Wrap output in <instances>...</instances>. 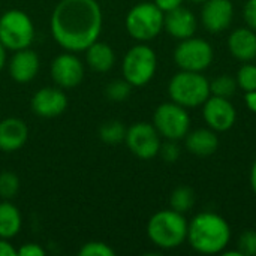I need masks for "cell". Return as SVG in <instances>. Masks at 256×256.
<instances>
[{
    "mask_svg": "<svg viewBox=\"0 0 256 256\" xmlns=\"http://www.w3.org/2000/svg\"><path fill=\"white\" fill-rule=\"evenodd\" d=\"M250 186H252V190L256 195V159L252 165V170H250Z\"/></svg>",
    "mask_w": 256,
    "mask_h": 256,
    "instance_id": "37",
    "label": "cell"
},
{
    "mask_svg": "<svg viewBox=\"0 0 256 256\" xmlns=\"http://www.w3.org/2000/svg\"><path fill=\"white\" fill-rule=\"evenodd\" d=\"M243 18L246 26L256 32V0H248L243 9Z\"/></svg>",
    "mask_w": 256,
    "mask_h": 256,
    "instance_id": "31",
    "label": "cell"
},
{
    "mask_svg": "<svg viewBox=\"0 0 256 256\" xmlns=\"http://www.w3.org/2000/svg\"><path fill=\"white\" fill-rule=\"evenodd\" d=\"M159 154L162 156V159L168 164H174L180 158V147L177 144V141H171V140H166L165 142H162L160 146V150H159Z\"/></svg>",
    "mask_w": 256,
    "mask_h": 256,
    "instance_id": "30",
    "label": "cell"
},
{
    "mask_svg": "<svg viewBox=\"0 0 256 256\" xmlns=\"http://www.w3.org/2000/svg\"><path fill=\"white\" fill-rule=\"evenodd\" d=\"M132 86L123 78V80H114L105 87V94L112 102H123L130 96Z\"/></svg>",
    "mask_w": 256,
    "mask_h": 256,
    "instance_id": "26",
    "label": "cell"
},
{
    "mask_svg": "<svg viewBox=\"0 0 256 256\" xmlns=\"http://www.w3.org/2000/svg\"><path fill=\"white\" fill-rule=\"evenodd\" d=\"M84 52H86V63L94 72H100V74L108 72L116 64L114 50L108 44L100 42L99 39L94 40L92 45H88L84 50Z\"/></svg>",
    "mask_w": 256,
    "mask_h": 256,
    "instance_id": "19",
    "label": "cell"
},
{
    "mask_svg": "<svg viewBox=\"0 0 256 256\" xmlns=\"http://www.w3.org/2000/svg\"><path fill=\"white\" fill-rule=\"evenodd\" d=\"M183 2H184V0H153V3H154L164 14H166V12H170V10H172V9H177V8H180V6H183Z\"/></svg>",
    "mask_w": 256,
    "mask_h": 256,
    "instance_id": "33",
    "label": "cell"
},
{
    "mask_svg": "<svg viewBox=\"0 0 256 256\" xmlns=\"http://www.w3.org/2000/svg\"><path fill=\"white\" fill-rule=\"evenodd\" d=\"M228 48L237 60L252 62L256 58V32L249 27L236 28L228 38Z\"/></svg>",
    "mask_w": 256,
    "mask_h": 256,
    "instance_id": "18",
    "label": "cell"
},
{
    "mask_svg": "<svg viewBox=\"0 0 256 256\" xmlns=\"http://www.w3.org/2000/svg\"><path fill=\"white\" fill-rule=\"evenodd\" d=\"M188 220L183 213L172 208L154 213L147 224V236L150 242L165 250L182 246L188 238Z\"/></svg>",
    "mask_w": 256,
    "mask_h": 256,
    "instance_id": "3",
    "label": "cell"
},
{
    "mask_svg": "<svg viewBox=\"0 0 256 256\" xmlns=\"http://www.w3.org/2000/svg\"><path fill=\"white\" fill-rule=\"evenodd\" d=\"M30 106L38 117L54 118L66 111L68 96L60 87H42L33 94Z\"/></svg>",
    "mask_w": 256,
    "mask_h": 256,
    "instance_id": "13",
    "label": "cell"
},
{
    "mask_svg": "<svg viewBox=\"0 0 256 256\" xmlns=\"http://www.w3.org/2000/svg\"><path fill=\"white\" fill-rule=\"evenodd\" d=\"M244 99H246V104H248L249 110H250V111H254V112H256V90L246 92Z\"/></svg>",
    "mask_w": 256,
    "mask_h": 256,
    "instance_id": "35",
    "label": "cell"
},
{
    "mask_svg": "<svg viewBox=\"0 0 256 256\" xmlns=\"http://www.w3.org/2000/svg\"><path fill=\"white\" fill-rule=\"evenodd\" d=\"M234 18L231 0H206L201 9V22L210 33L226 30Z\"/></svg>",
    "mask_w": 256,
    "mask_h": 256,
    "instance_id": "14",
    "label": "cell"
},
{
    "mask_svg": "<svg viewBox=\"0 0 256 256\" xmlns=\"http://www.w3.org/2000/svg\"><path fill=\"white\" fill-rule=\"evenodd\" d=\"M153 123L138 122L126 129L124 142L132 154L142 160H150L159 154L162 141Z\"/></svg>",
    "mask_w": 256,
    "mask_h": 256,
    "instance_id": "10",
    "label": "cell"
},
{
    "mask_svg": "<svg viewBox=\"0 0 256 256\" xmlns=\"http://www.w3.org/2000/svg\"><path fill=\"white\" fill-rule=\"evenodd\" d=\"M168 94L172 102L184 108H196L210 98V81L201 72L180 70L171 78Z\"/></svg>",
    "mask_w": 256,
    "mask_h": 256,
    "instance_id": "4",
    "label": "cell"
},
{
    "mask_svg": "<svg viewBox=\"0 0 256 256\" xmlns=\"http://www.w3.org/2000/svg\"><path fill=\"white\" fill-rule=\"evenodd\" d=\"M165 14L153 2H141L129 9L124 27L130 38L138 42L154 39L164 30Z\"/></svg>",
    "mask_w": 256,
    "mask_h": 256,
    "instance_id": "5",
    "label": "cell"
},
{
    "mask_svg": "<svg viewBox=\"0 0 256 256\" xmlns=\"http://www.w3.org/2000/svg\"><path fill=\"white\" fill-rule=\"evenodd\" d=\"M39 68H40L39 56L30 48L14 51L12 57L8 62L9 75L12 76L14 81L20 84L33 81L39 72Z\"/></svg>",
    "mask_w": 256,
    "mask_h": 256,
    "instance_id": "15",
    "label": "cell"
},
{
    "mask_svg": "<svg viewBox=\"0 0 256 256\" xmlns=\"http://www.w3.org/2000/svg\"><path fill=\"white\" fill-rule=\"evenodd\" d=\"M189 2H194V3H204L206 0H189Z\"/></svg>",
    "mask_w": 256,
    "mask_h": 256,
    "instance_id": "38",
    "label": "cell"
},
{
    "mask_svg": "<svg viewBox=\"0 0 256 256\" xmlns=\"http://www.w3.org/2000/svg\"><path fill=\"white\" fill-rule=\"evenodd\" d=\"M190 248L204 255L222 254L231 240L228 222L218 213H198L188 224V238Z\"/></svg>",
    "mask_w": 256,
    "mask_h": 256,
    "instance_id": "2",
    "label": "cell"
},
{
    "mask_svg": "<svg viewBox=\"0 0 256 256\" xmlns=\"http://www.w3.org/2000/svg\"><path fill=\"white\" fill-rule=\"evenodd\" d=\"M213 46L201 38L183 39L174 50V62L182 70L202 72L213 62Z\"/></svg>",
    "mask_w": 256,
    "mask_h": 256,
    "instance_id": "9",
    "label": "cell"
},
{
    "mask_svg": "<svg viewBox=\"0 0 256 256\" xmlns=\"http://www.w3.org/2000/svg\"><path fill=\"white\" fill-rule=\"evenodd\" d=\"M237 80L231 75H219L210 81V92L213 96H220L230 99L237 90Z\"/></svg>",
    "mask_w": 256,
    "mask_h": 256,
    "instance_id": "24",
    "label": "cell"
},
{
    "mask_svg": "<svg viewBox=\"0 0 256 256\" xmlns=\"http://www.w3.org/2000/svg\"><path fill=\"white\" fill-rule=\"evenodd\" d=\"M158 69V57L152 46L140 42L128 50L122 62L123 78L132 87H142L148 84Z\"/></svg>",
    "mask_w": 256,
    "mask_h": 256,
    "instance_id": "6",
    "label": "cell"
},
{
    "mask_svg": "<svg viewBox=\"0 0 256 256\" xmlns=\"http://www.w3.org/2000/svg\"><path fill=\"white\" fill-rule=\"evenodd\" d=\"M28 140V128L18 117H8L0 122V152L14 153L24 147Z\"/></svg>",
    "mask_w": 256,
    "mask_h": 256,
    "instance_id": "17",
    "label": "cell"
},
{
    "mask_svg": "<svg viewBox=\"0 0 256 256\" xmlns=\"http://www.w3.org/2000/svg\"><path fill=\"white\" fill-rule=\"evenodd\" d=\"M51 78L60 88H75L84 80V64L75 52H62L51 62Z\"/></svg>",
    "mask_w": 256,
    "mask_h": 256,
    "instance_id": "11",
    "label": "cell"
},
{
    "mask_svg": "<svg viewBox=\"0 0 256 256\" xmlns=\"http://www.w3.org/2000/svg\"><path fill=\"white\" fill-rule=\"evenodd\" d=\"M22 226V218L20 210L10 200L0 201V237L10 240L18 236Z\"/></svg>",
    "mask_w": 256,
    "mask_h": 256,
    "instance_id": "21",
    "label": "cell"
},
{
    "mask_svg": "<svg viewBox=\"0 0 256 256\" xmlns=\"http://www.w3.org/2000/svg\"><path fill=\"white\" fill-rule=\"evenodd\" d=\"M0 256H16V248L6 238L0 237Z\"/></svg>",
    "mask_w": 256,
    "mask_h": 256,
    "instance_id": "34",
    "label": "cell"
},
{
    "mask_svg": "<svg viewBox=\"0 0 256 256\" xmlns=\"http://www.w3.org/2000/svg\"><path fill=\"white\" fill-rule=\"evenodd\" d=\"M124 136H126V128L118 120H110L99 128V138L105 144L114 146V144L123 142Z\"/></svg>",
    "mask_w": 256,
    "mask_h": 256,
    "instance_id": "23",
    "label": "cell"
},
{
    "mask_svg": "<svg viewBox=\"0 0 256 256\" xmlns=\"http://www.w3.org/2000/svg\"><path fill=\"white\" fill-rule=\"evenodd\" d=\"M104 15L98 0H60L51 14V36L64 51L82 52L99 39Z\"/></svg>",
    "mask_w": 256,
    "mask_h": 256,
    "instance_id": "1",
    "label": "cell"
},
{
    "mask_svg": "<svg viewBox=\"0 0 256 256\" xmlns=\"http://www.w3.org/2000/svg\"><path fill=\"white\" fill-rule=\"evenodd\" d=\"M188 108L176 104L165 102L160 104L153 114V126L159 135L165 140L180 141L190 130V117L186 111Z\"/></svg>",
    "mask_w": 256,
    "mask_h": 256,
    "instance_id": "8",
    "label": "cell"
},
{
    "mask_svg": "<svg viewBox=\"0 0 256 256\" xmlns=\"http://www.w3.org/2000/svg\"><path fill=\"white\" fill-rule=\"evenodd\" d=\"M20 190V178L12 171L0 172V198L2 200H12L16 196Z\"/></svg>",
    "mask_w": 256,
    "mask_h": 256,
    "instance_id": "25",
    "label": "cell"
},
{
    "mask_svg": "<svg viewBox=\"0 0 256 256\" xmlns=\"http://www.w3.org/2000/svg\"><path fill=\"white\" fill-rule=\"evenodd\" d=\"M6 48H4V45L0 42V72L3 70V68L6 66V63H8V54H6Z\"/></svg>",
    "mask_w": 256,
    "mask_h": 256,
    "instance_id": "36",
    "label": "cell"
},
{
    "mask_svg": "<svg viewBox=\"0 0 256 256\" xmlns=\"http://www.w3.org/2000/svg\"><path fill=\"white\" fill-rule=\"evenodd\" d=\"M186 148L189 153L195 156H210L213 154L219 147V138L216 132L210 128L196 129L194 132H189L186 136Z\"/></svg>",
    "mask_w": 256,
    "mask_h": 256,
    "instance_id": "20",
    "label": "cell"
},
{
    "mask_svg": "<svg viewBox=\"0 0 256 256\" xmlns=\"http://www.w3.org/2000/svg\"><path fill=\"white\" fill-rule=\"evenodd\" d=\"M195 206V192L189 186H178L170 196V207L178 213H188Z\"/></svg>",
    "mask_w": 256,
    "mask_h": 256,
    "instance_id": "22",
    "label": "cell"
},
{
    "mask_svg": "<svg viewBox=\"0 0 256 256\" xmlns=\"http://www.w3.org/2000/svg\"><path fill=\"white\" fill-rule=\"evenodd\" d=\"M80 256H114L116 252L114 249L104 243V242H88L86 244L81 246L80 252H78Z\"/></svg>",
    "mask_w": 256,
    "mask_h": 256,
    "instance_id": "28",
    "label": "cell"
},
{
    "mask_svg": "<svg viewBox=\"0 0 256 256\" xmlns=\"http://www.w3.org/2000/svg\"><path fill=\"white\" fill-rule=\"evenodd\" d=\"M196 26L198 21L195 14L184 6L170 10L164 16V30H166L168 34L180 40L192 38L195 34Z\"/></svg>",
    "mask_w": 256,
    "mask_h": 256,
    "instance_id": "16",
    "label": "cell"
},
{
    "mask_svg": "<svg viewBox=\"0 0 256 256\" xmlns=\"http://www.w3.org/2000/svg\"><path fill=\"white\" fill-rule=\"evenodd\" d=\"M237 86L246 92L256 90V64L246 62L237 72Z\"/></svg>",
    "mask_w": 256,
    "mask_h": 256,
    "instance_id": "27",
    "label": "cell"
},
{
    "mask_svg": "<svg viewBox=\"0 0 256 256\" xmlns=\"http://www.w3.org/2000/svg\"><path fill=\"white\" fill-rule=\"evenodd\" d=\"M34 34V24L24 10L9 9L0 15V42L6 50L18 51L30 48Z\"/></svg>",
    "mask_w": 256,
    "mask_h": 256,
    "instance_id": "7",
    "label": "cell"
},
{
    "mask_svg": "<svg viewBox=\"0 0 256 256\" xmlns=\"http://www.w3.org/2000/svg\"><path fill=\"white\" fill-rule=\"evenodd\" d=\"M46 250L38 243H26L16 249V256H45Z\"/></svg>",
    "mask_w": 256,
    "mask_h": 256,
    "instance_id": "32",
    "label": "cell"
},
{
    "mask_svg": "<svg viewBox=\"0 0 256 256\" xmlns=\"http://www.w3.org/2000/svg\"><path fill=\"white\" fill-rule=\"evenodd\" d=\"M202 106L204 120L214 132H226L234 126L237 120V111L230 99L210 94Z\"/></svg>",
    "mask_w": 256,
    "mask_h": 256,
    "instance_id": "12",
    "label": "cell"
},
{
    "mask_svg": "<svg viewBox=\"0 0 256 256\" xmlns=\"http://www.w3.org/2000/svg\"><path fill=\"white\" fill-rule=\"evenodd\" d=\"M237 250L242 254V256L256 255V231L248 230L240 236L237 242Z\"/></svg>",
    "mask_w": 256,
    "mask_h": 256,
    "instance_id": "29",
    "label": "cell"
}]
</instances>
